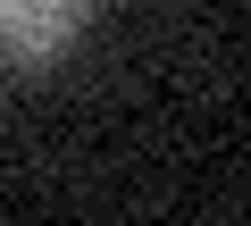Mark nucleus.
Returning a JSON list of instances; mask_svg holds the SVG:
<instances>
[{
    "label": "nucleus",
    "instance_id": "nucleus-1",
    "mask_svg": "<svg viewBox=\"0 0 251 226\" xmlns=\"http://www.w3.org/2000/svg\"><path fill=\"white\" fill-rule=\"evenodd\" d=\"M92 17V0H0V67H50Z\"/></svg>",
    "mask_w": 251,
    "mask_h": 226
}]
</instances>
